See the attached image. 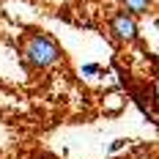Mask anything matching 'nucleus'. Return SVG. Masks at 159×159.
I'll return each mask as SVG.
<instances>
[{"mask_svg": "<svg viewBox=\"0 0 159 159\" xmlns=\"http://www.w3.org/2000/svg\"><path fill=\"white\" fill-rule=\"evenodd\" d=\"M25 55H28V61L33 66L44 69V66H52L61 58V49H58V44L49 36H33L28 41V47H25Z\"/></svg>", "mask_w": 159, "mask_h": 159, "instance_id": "obj_1", "label": "nucleus"}, {"mask_svg": "<svg viewBox=\"0 0 159 159\" xmlns=\"http://www.w3.org/2000/svg\"><path fill=\"white\" fill-rule=\"evenodd\" d=\"M112 33L121 39V41H132V39H137V25H134V16L126 14V11H121V14L112 16Z\"/></svg>", "mask_w": 159, "mask_h": 159, "instance_id": "obj_2", "label": "nucleus"}, {"mask_svg": "<svg viewBox=\"0 0 159 159\" xmlns=\"http://www.w3.org/2000/svg\"><path fill=\"white\" fill-rule=\"evenodd\" d=\"M124 3H126V11H132V14L148 11V0H124Z\"/></svg>", "mask_w": 159, "mask_h": 159, "instance_id": "obj_3", "label": "nucleus"}, {"mask_svg": "<svg viewBox=\"0 0 159 159\" xmlns=\"http://www.w3.org/2000/svg\"><path fill=\"white\" fill-rule=\"evenodd\" d=\"M124 143H126V140H115V143L110 145V151H118V148H124Z\"/></svg>", "mask_w": 159, "mask_h": 159, "instance_id": "obj_4", "label": "nucleus"}]
</instances>
